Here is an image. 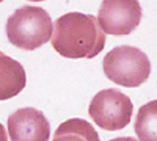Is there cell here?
Returning a JSON list of instances; mask_svg holds the SVG:
<instances>
[{
    "mask_svg": "<svg viewBox=\"0 0 157 141\" xmlns=\"http://www.w3.org/2000/svg\"><path fill=\"white\" fill-rule=\"evenodd\" d=\"M110 141H138V139H135L132 136H120V138H113Z\"/></svg>",
    "mask_w": 157,
    "mask_h": 141,
    "instance_id": "11",
    "label": "cell"
},
{
    "mask_svg": "<svg viewBox=\"0 0 157 141\" xmlns=\"http://www.w3.org/2000/svg\"><path fill=\"white\" fill-rule=\"evenodd\" d=\"M52 141H101L98 132L90 122L72 118L58 125Z\"/></svg>",
    "mask_w": 157,
    "mask_h": 141,
    "instance_id": "8",
    "label": "cell"
},
{
    "mask_svg": "<svg viewBox=\"0 0 157 141\" xmlns=\"http://www.w3.org/2000/svg\"><path fill=\"white\" fill-rule=\"evenodd\" d=\"M50 43L57 54L64 58L91 60L102 52L105 46V33L94 16L68 13L54 22Z\"/></svg>",
    "mask_w": 157,
    "mask_h": 141,
    "instance_id": "1",
    "label": "cell"
},
{
    "mask_svg": "<svg viewBox=\"0 0 157 141\" xmlns=\"http://www.w3.org/2000/svg\"><path fill=\"white\" fill-rule=\"evenodd\" d=\"M138 0H104L98 11V24L105 35H130L141 20Z\"/></svg>",
    "mask_w": 157,
    "mask_h": 141,
    "instance_id": "5",
    "label": "cell"
},
{
    "mask_svg": "<svg viewBox=\"0 0 157 141\" xmlns=\"http://www.w3.org/2000/svg\"><path fill=\"white\" fill-rule=\"evenodd\" d=\"M104 74L113 83L126 88H138L151 74V63L145 52L134 46L112 49L102 61Z\"/></svg>",
    "mask_w": 157,
    "mask_h": 141,
    "instance_id": "3",
    "label": "cell"
},
{
    "mask_svg": "<svg viewBox=\"0 0 157 141\" xmlns=\"http://www.w3.org/2000/svg\"><path fill=\"white\" fill-rule=\"evenodd\" d=\"M8 135L11 141H49L50 124L43 111L19 108L8 118Z\"/></svg>",
    "mask_w": 157,
    "mask_h": 141,
    "instance_id": "6",
    "label": "cell"
},
{
    "mask_svg": "<svg viewBox=\"0 0 157 141\" xmlns=\"http://www.w3.org/2000/svg\"><path fill=\"white\" fill-rule=\"evenodd\" d=\"M27 83L24 66L0 52V100L16 97Z\"/></svg>",
    "mask_w": 157,
    "mask_h": 141,
    "instance_id": "7",
    "label": "cell"
},
{
    "mask_svg": "<svg viewBox=\"0 0 157 141\" xmlns=\"http://www.w3.org/2000/svg\"><path fill=\"white\" fill-rule=\"evenodd\" d=\"M134 129L140 141H157V100L140 107Z\"/></svg>",
    "mask_w": 157,
    "mask_h": 141,
    "instance_id": "9",
    "label": "cell"
},
{
    "mask_svg": "<svg viewBox=\"0 0 157 141\" xmlns=\"http://www.w3.org/2000/svg\"><path fill=\"white\" fill-rule=\"evenodd\" d=\"M54 22L41 6L25 5L16 9L6 20L8 41L22 50H36L50 41Z\"/></svg>",
    "mask_w": 157,
    "mask_h": 141,
    "instance_id": "2",
    "label": "cell"
},
{
    "mask_svg": "<svg viewBox=\"0 0 157 141\" xmlns=\"http://www.w3.org/2000/svg\"><path fill=\"white\" fill-rule=\"evenodd\" d=\"M29 2H43V0H29Z\"/></svg>",
    "mask_w": 157,
    "mask_h": 141,
    "instance_id": "12",
    "label": "cell"
},
{
    "mask_svg": "<svg viewBox=\"0 0 157 141\" xmlns=\"http://www.w3.org/2000/svg\"><path fill=\"white\" fill-rule=\"evenodd\" d=\"M132 111L134 105L129 96L113 88L99 91L88 107V114L94 124L109 132L124 129L132 119Z\"/></svg>",
    "mask_w": 157,
    "mask_h": 141,
    "instance_id": "4",
    "label": "cell"
},
{
    "mask_svg": "<svg viewBox=\"0 0 157 141\" xmlns=\"http://www.w3.org/2000/svg\"><path fill=\"white\" fill-rule=\"evenodd\" d=\"M0 141H8V136H6V130L5 127L0 124Z\"/></svg>",
    "mask_w": 157,
    "mask_h": 141,
    "instance_id": "10",
    "label": "cell"
}]
</instances>
